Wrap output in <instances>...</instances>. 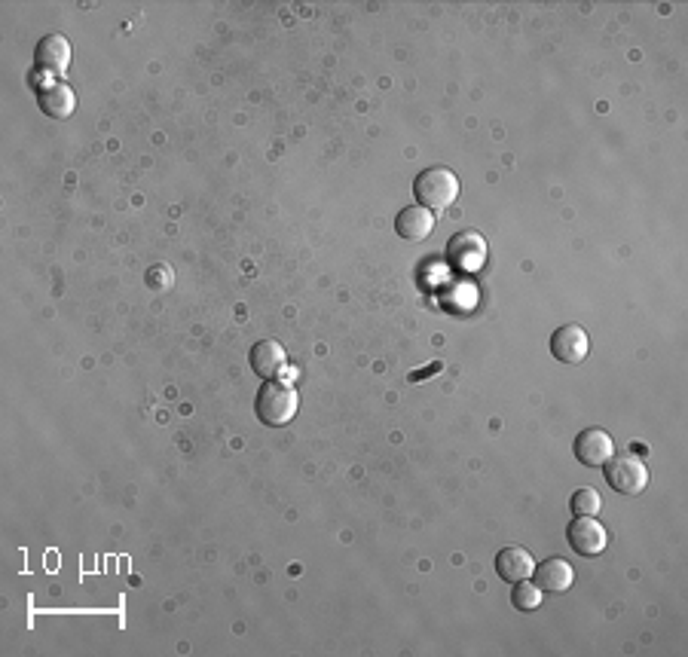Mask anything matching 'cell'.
Segmentation results:
<instances>
[{
	"instance_id": "ba28073f",
	"label": "cell",
	"mask_w": 688,
	"mask_h": 657,
	"mask_svg": "<svg viewBox=\"0 0 688 657\" xmlns=\"http://www.w3.org/2000/svg\"><path fill=\"white\" fill-rule=\"evenodd\" d=\"M572 450H575V459L581 465L600 468L615 453V441H612V434L606 428H585V431H578Z\"/></svg>"
},
{
	"instance_id": "5b68a950",
	"label": "cell",
	"mask_w": 688,
	"mask_h": 657,
	"mask_svg": "<svg viewBox=\"0 0 688 657\" xmlns=\"http://www.w3.org/2000/svg\"><path fill=\"white\" fill-rule=\"evenodd\" d=\"M551 355L563 364H581L591 355V337L581 324H563L551 334Z\"/></svg>"
},
{
	"instance_id": "3957f363",
	"label": "cell",
	"mask_w": 688,
	"mask_h": 657,
	"mask_svg": "<svg viewBox=\"0 0 688 657\" xmlns=\"http://www.w3.org/2000/svg\"><path fill=\"white\" fill-rule=\"evenodd\" d=\"M603 477L606 483L621 492V496H640V492L649 486V468L640 456L633 453H612L603 465Z\"/></svg>"
},
{
	"instance_id": "6da1fadb",
	"label": "cell",
	"mask_w": 688,
	"mask_h": 657,
	"mask_svg": "<svg viewBox=\"0 0 688 657\" xmlns=\"http://www.w3.org/2000/svg\"><path fill=\"white\" fill-rule=\"evenodd\" d=\"M297 407H300V398H297V389L291 386V382L285 379H263V386L254 398V413L263 425H288L294 416H297Z\"/></svg>"
},
{
	"instance_id": "9c48e42d",
	"label": "cell",
	"mask_w": 688,
	"mask_h": 657,
	"mask_svg": "<svg viewBox=\"0 0 688 657\" xmlns=\"http://www.w3.org/2000/svg\"><path fill=\"white\" fill-rule=\"evenodd\" d=\"M37 104H40V111L52 120H68L74 114V107H77V95L68 83L62 80H49L37 89Z\"/></svg>"
},
{
	"instance_id": "5bb4252c",
	"label": "cell",
	"mask_w": 688,
	"mask_h": 657,
	"mask_svg": "<svg viewBox=\"0 0 688 657\" xmlns=\"http://www.w3.org/2000/svg\"><path fill=\"white\" fill-rule=\"evenodd\" d=\"M569 508H572V514H575V517H594V514L603 508L600 492H597V489H591V486L575 489V492H572V499H569Z\"/></svg>"
},
{
	"instance_id": "52a82bcc",
	"label": "cell",
	"mask_w": 688,
	"mask_h": 657,
	"mask_svg": "<svg viewBox=\"0 0 688 657\" xmlns=\"http://www.w3.org/2000/svg\"><path fill=\"white\" fill-rule=\"evenodd\" d=\"M34 65L46 77H59L71 65V43L62 34H46L34 46Z\"/></svg>"
},
{
	"instance_id": "4fadbf2b",
	"label": "cell",
	"mask_w": 688,
	"mask_h": 657,
	"mask_svg": "<svg viewBox=\"0 0 688 657\" xmlns=\"http://www.w3.org/2000/svg\"><path fill=\"white\" fill-rule=\"evenodd\" d=\"M533 575H536V587H539V590H548V593H563V590L572 584V578H575L572 566H569L566 560H560V557L545 560L542 566L533 569Z\"/></svg>"
},
{
	"instance_id": "30bf717a",
	"label": "cell",
	"mask_w": 688,
	"mask_h": 657,
	"mask_svg": "<svg viewBox=\"0 0 688 657\" xmlns=\"http://www.w3.org/2000/svg\"><path fill=\"white\" fill-rule=\"evenodd\" d=\"M435 230V214L429 208H422V205H407L398 211L395 217V233L407 242H422V239H429Z\"/></svg>"
},
{
	"instance_id": "7c38bea8",
	"label": "cell",
	"mask_w": 688,
	"mask_h": 657,
	"mask_svg": "<svg viewBox=\"0 0 688 657\" xmlns=\"http://www.w3.org/2000/svg\"><path fill=\"white\" fill-rule=\"evenodd\" d=\"M533 569H536V560L529 557L526 547L508 544V547H502V551L496 554V572H499V578L508 581V584L526 581L529 575H533Z\"/></svg>"
},
{
	"instance_id": "277c9868",
	"label": "cell",
	"mask_w": 688,
	"mask_h": 657,
	"mask_svg": "<svg viewBox=\"0 0 688 657\" xmlns=\"http://www.w3.org/2000/svg\"><path fill=\"white\" fill-rule=\"evenodd\" d=\"M447 263L459 272H478L487 263V242L481 233L462 230L447 242Z\"/></svg>"
},
{
	"instance_id": "8fae6325",
	"label": "cell",
	"mask_w": 688,
	"mask_h": 657,
	"mask_svg": "<svg viewBox=\"0 0 688 657\" xmlns=\"http://www.w3.org/2000/svg\"><path fill=\"white\" fill-rule=\"evenodd\" d=\"M248 361H251V370L260 379H276L285 370L288 355H285V349L276 340H257L251 346V352H248Z\"/></svg>"
},
{
	"instance_id": "9a60e30c",
	"label": "cell",
	"mask_w": 688,
	"mask_h": 657,
	"mask_svg": "<svg viewBox=\"0 0 688 657\" xmlns=\"http://www.w3.org/2000/svg\"><path fill=\"white\" fill-rule=\"evenodd\" d=\"M511 602H514V606H517L520 612H533V609L542 606V590L536 587V581L529 584V578H526V581H517V584H514V593H511Z\"/></svg>"
},
{
	"instance_id": "2e32d148",
	"label": "cell",
	"mask_w": 688,
	"mask_h": 657,
	"mask_svg": "<svg viewBox=\"0 0 688 657\" xmlns=\"http://www.w3.org/2000/svg\"><path fill=\"white\" fill-rule=\"evenodd\" d=\"M438 370H441V364L435 361L432 367H426V370H422V373H410V382H419L422 376H429V373H438Z\"/></svg>"
},
{
	"instance_id": "7a4b0ae2",
	"label": "cell",
	"mask_w": 688,
	"mask_h": 657,
	"mask_svg": "<svg viewBox=\"0 0 688 657\" xmlns=\"http://www.w3.org/2000/svg\"><path fill=\"white\" fill-rule=\"evenodd\" d=\"M413 196H416V205L429 208L435 214L441 208H450L459 199V178L444 166L422 169L413 181Z\"/></svg>"
},
{
	"instance_id": "8992f818",
	"label": "cell",
	"mask_w": 688,
	"mask_h": 657,
	"mask_svg": "<svg viewBox=\"0 0 688 657\" xmlns=\"http://www.w3.org/2000/svg\"><path fill=\"white\" fill-rule=\"evenodd\" d=\"M566 538H569V547L578 557H597L606 551V544H609L603 523H597L594 517H575L566 529Z\"/></svg>"
}]
</instances>
